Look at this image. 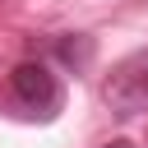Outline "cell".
<instances>
[{
	"label": "cell",
	"instance_id": "1",
	"mask_svg": "<svg viewBox=\"0 0 148 148\" xmlns=\"http://www.w3.org/2000/svg\"><path fill=\"white\" fill-rule=\"evenodd\" d=\"M102 97H106V106H111L116 116H139V111H148V51L125 56V60L111 69V79L102 83Z\"/></svg>",
	"mask_w": 148,
	"mask_h": 148
},
{
	"label": "cell",
	"instance_id": "2",
	"mask_svg": "<svg viewBox=\"0 0 148 148\" xmlns=\"http://www.w3.org/2000/svg\"><path fill=\"white\" fill-rule=\"evenodd\" d=\"M9 92H14L18 106H28V116H56V106H60V83H56V74H51L46 65H37V60L14 65Z\"/></svg>",
	"mask_w": 148,
	"mask_h": 148
},
{
	"label": "cell",
	"instance_id": "3",
	"mask_svg": "<svg viewBox=\"0 0 148 148\" xmlns=\"http://www.w3.org/2000/svg\"><path fill=\"white\" fill-rule=\"evenodd\" d=\"M56 56H60L65 65L83 69V65L92 60V42H88V37H74V42H69V37H60V42H56Z\"/></svg>",
	"mask_w": 148,
	"mask_h": 148
},
{
	"label": "cell",
	"instance_id": "4",
	"mask_svg": "<svg viewBox=\"0 0 148 148\" xmlns=\"http://www.w3.org/2000/svg\"><path fill=\"white\" fill-rule=\"evenodd\" d=\"M102 148H134L130 139H111V143H102Z\"/></svg>",
	"mask_w": 148,
	"mask_h": 148
}]
</instances>
